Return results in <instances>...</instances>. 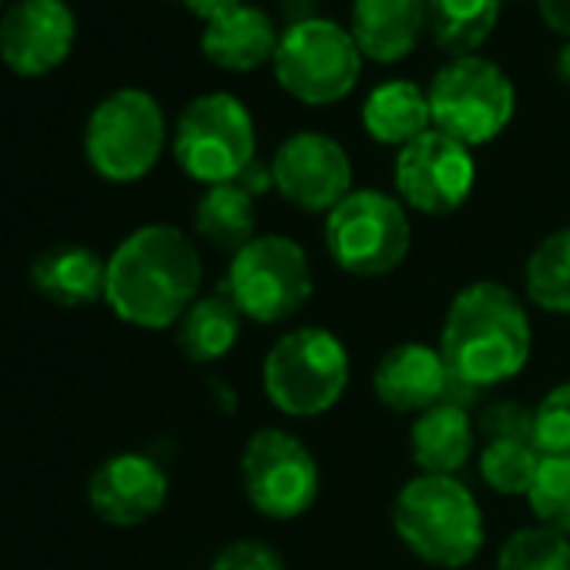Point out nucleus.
I'll list each match as a JSON object with an SVG mask.
<instances>
[{"label": "nucleus", "instance_id": "obj_34", "mask_svg": "<svg viewBox=\"0 0 570 570\" xmlns=\"http://www.w3.org/2000/svg\"><path fill=\"white\" fill-rule=\"evenodd\" d=\"M181 4H185L191 14H198L202 21H212V18H218V14H225V11L245 4V0H181Z\"/></svg>", "mask_w": 570, "mask_h": 570}, {"label": "nucleus", "instance_id": "obj_24", "mask_svg": "<svg viewBox=\"0 0 570 570\" xmlns=\"http://www.w3.org/2000/svg\"><path fill=\"white\" fill-rule=\"evenodd\" d=\"M523 299L547 316H570V225L530 248L523 262Z\"/></svg>", "mask_w": 570, "mask_h": 570}, {"label": "nucleus", "instance_id": "obj_12", "mask_svg": "<svg viewBox=\"0 0 570 570\" xmlns=\"http://www.w3.org/2000/svg\"><path fill=\"white\" fill-rule=\"evenodd\" d=\"M396 198L420 215L443 218L460 212L476 188V158L463 141L430 128L396 151L393 161Z\"/></svg>", "mask_w": 570, "mask_h": 570}, {"label": "nucleus", "instance_id": "obj_19", "mask_svg": "<svg viewBox=\"0 0 570 570\" xmlns=\"http://www.w3.org/2000/svg\"><path fill=\"white\" fill-rule=\"evenodd\" d=\"M278 31L272 18L255 4H238L212 21L202 31V51L215 68L245 75L275 58Z\"/></svg>", "mask_w": 570, "mask_h": 570}, {"label": "nucleus", "instance_id": "obj_30", "mask_svg": "<svg viewBox=\"0 0 570 570\" xmlns=\"http://www.w3.org/2000/svg\"><path fill=\"white\" fill-rule=\"evenodd\" d=\"M208 570H285V560L272 543L258 537H238L212 557Z\"/></svg>", "mask_w": 570, "mask_h": 570}, {"label": "nucleus", "instance_id": "obj_15", "mask_svg": "<svg viewBox=\"0 0 570 570\" xmlns=\"http://www.w3.org/2000/svg\"><path fill=\"white\" fill-rule=\"evenodd\" d=\"M165 466L138 450L108 456L88 480V503L111 527H138L168 503Z\"/></svg>", "mask_w": 570, "mask_h": 570}, {"label": "nucleus", "instance_id": "obj_18", "mask_svg": "<svg viewBox=\"0 0 570 570\" xmlns=\"http://www.w3.org/2000/svg\"><path fill=\"white\" fill-rule=\"evenodd\" d=\"M350 31L363 58L403 61L426 31V0H353Z\"/></svg>", "mask_w": 570, "mask_h": 570}, {"label": "nucleus", "instance_id": "obj_17", "mask_svg": "<svg viewBox=\"0 0 570 570\" xmlns=\"http://www.w3.org/2000/svg\"><path fill=\"white\" fill-rule=\"evenodd\" d=\"M480 430L470 406L443 400L426 413L413 416L410 426V456L416 473L456 476L466 463L476 460Z\"/></svg>", "mask_w": 570, "mask_h": 570}, {"label": "nucleus", "instance_id": "obj_37", "mask_svg": "<svg viewBox=\"0 0 570 570\" xmlns=\"http://www.w3.org/2000/svg\"><path fill=\"white\" fill-rule=\"evenodd\" d=\"M212 393H215V400H222V403H225V413H232V410H235V393H232L225 383H212Z\"/></svg>", "mask_w": 570, "mask_h": 570}, {"label": "nucleus", "instance_id": "obj_36", "mask_svg": "<svg viewBox=\"0 0 570 570\" xmlns=\"http://www.w3.org/2000/svg\"><path fill=\"white\" fill-rule=\"evenodd\" d=\"M553 71H557V78L570 88V41L557 51V61H553Z\"/></svg>", "mask_w": 570, "mask_h": 570}, {"label": "nucleus", "instance_id": "obj_7", "mask_svg": "<svg viewBox=\"0 0 570 570\" xmlns=\"http://www.w3.org/2000/svg\"><path fill=\"white\" fill-rule=\"evenodd\" d=\"M238 480L248 507L272 523L306 517L323 493L316 453L299 433L285 426H262L245 440Z\"/></svg>", "mask_w": 570, "mask_h": 570}, {"label": "nucleus", "instance_id": "obj_31", "mask_svg": "<svg viewBox=\"0 0 570 570\" xmlns=\"http://www.w3.org/2000/svg\"><path fill=\"white\" fill-rule=\"evenodd\" d=\"M476 430L483 436H523L533 440V406L517 400H493L476 413Z\"/></svg>", "mask_w": 570, "mask_h": 570}, {"label": "nucleus", "instance_id": "obj_32", "mask_svg": "<svg viewBox=\"0 0 570 570\" xmlns=\"http://www.w3.org/2000/svg\"><path fill=\"white\" fill-rule=\"evenodd\" d=\"M238 185L258 202L262 195H268V191H275V175H272V161L265 165V161H252L245 171H242V178H238Z\"/></svg>", "mask_w": 570, "mask_h": 570}, {"label": "nucleus", "instance_id": "obj_8", "mask_svg": "<svg viewBox=\"0 0 570 570\" xmlns=\"http://www.w3.org/2000/svg\"><path fill=\"white\" fill-rule=\"evenodd\" d=\"M255 121L252 111L228 91H208L185 105L175 125L171 151L178 168L212 188L238 181L255 161Z\"/></svg>", "mask_w": 570, "mask_h": 570}, {"label": "nucleus", "instance_id": "obj_14", "mask_svg": "<svg viewBox=\"0 0 570 570\" xmlns=\"http://www.w3.org/2000/svg\"><path fill=\"white\" fill-rule=\"evenodd\" d=\"M75 11L65 0H18L0 21V58L21 78H41L75 48Z\"/></svg>", "mask_w": 570, "mask_h": 570}, {"label": "nucleus", "instance_id": "obj_26", "mask_svg": "<svg viewBox=\"0 0 570 570\" xmlns=\"http://www.w3.org/2000/svg\"><path fill=\"white\" fill-rule=\"evenodd\" d=\"M540 450L533 440L523 436H483L476 450V473L487 490L497 497H523L530 493V483L540 466Z\"/></svg>", "mask_w": 570, "mask_h": 570}, {"label": "nucleus", "instance_id": "obj_29", "mask_svg": "<svg viewBox=\"0 0 570 570\" xmlns=\"http://www.w3.org/2000/svg\"><path fill=\"white\" fill-rule=\"evenodd\" d=\"M533 446L540 456H570V380L533 403Z\"/></svg>", "mask_w": 570, "mask_h": 570}, {"label": "nucleus", "instance_id": "obj_13", "mask_svg": "<svg viewBox=\"0 0 570 570\" xmlns=\"http://www.w3.org/2000/svg\"><path fill=\"white\" fill-rule=\"evenodd\" d=\"M275 191L306 215H330L353 191V158L326 131H296L272 155Z\"/></svg>", "mask_w": 570, "mask_h": 570}, {"label": "nucleus", "instance_id": "obj_28", "mask_svg": "<svg viewBox=\"0 0 570 570\" xmlns=\"http://www.w3.org/2000/svg\"><path fill=\"white\" fill-rule=\"evenodd\" d=\"M537 523L570 537V456H543L527 493Z\"/></svg>", "mask_w": 570, "mask_h": 570}, {"label": "nucleus", "instance_id": "obj_5", "mask_svg": "<svg viewBox=\"0 0 570 570\" xmlns=\"http://www.w3.org/2000/svg\"><path fill=\"white\" fill-rule=\"evenodd\" d=\"M222 293L248 323L282 326L296 320L316 293L313 258L293 235H255L228 258Z\"/></svg>", "mask_w": 570, "mask_h": 570}, {"label": "nucleus", "instance_id": "obj_6", "mask_svg": "<svg viewBox=\"0 0 570 570\" xmlns=\"http://www.w3.org/2000/svg\"><path fill=\"white\" fill-rule=\"evenodd\" d=\"M333 265L350 278H386L413 248L410 208L380 188H353L323 225Z\"/></svg>", "mask_w": 570, "mask_h": 570}, {"label": "nucleus", "instance_id": "obj_3", "mask_svg": "<svg viewBox=\"0 0 570 570\" xmlns=\"http://www.w3.org/2000/svg\"><path fill=\"white\" fill-rule=\"evenodd\" d=\"M390 523L396 540L436 570H463L487 547L483 507L460 476H410L393 497Z\"/></svg>", "mask_w": 570, "mask_h": 570}, {"label": "nucleus", "instance_id": "obj_9", "mask_svg": "<svg viewBox=\"0 0 570 570\" xmlns=\"http://www.w3.org/2000/svg\"><path fill=\"white\" fill-rule=\"evenodd\" d=\"M433 128L466 148L490 145L507 131L517 111V88L507 71L480 55L450 58L430 81Z\"/></svg>", "mask_w": 570, "mask_h": 570}, {"label": "nucleus", "instance_id": "obj_21", "mask_svg": "<svg viewBox=\"0 0 570 570\" xmlns=\"http://www.w3.org/2000/svg\"><path fill=\"white\" fill-rule=\"evenodd\" d=\"M363 128L373 141L400 151L433 128L430 95L406 78L383 81L363 101Z\"/></svg>", "mask_w": 570, "mask_h": 570}, {"label": "nucleus", "instance_id": "obj_11", "mask_svg": "<svg viewBox=\"0 0 570 570\" xmlns=\"http://www.w3.org/2000/svg\"><path fill=\"white\" fill-rule=\"evenodd\" d=\"M165 141L168 125L161 105L141 88H121L91 111L85 155L101 178L131 185L158 165Z\"/></svg>", "mask_w": 570, "mask_h": 570}, {"label": "nucleus", "instance_id": "obj_33", "mask_svg": "<svg viewBox=\"0 0 570 570\" xmlns=\"http://www.w3.org/2000/svg\"><path fill=\"white\" fill-rule=\"evenodd\" d=\"M537 8L547 28H553L557 35L570 41V0H537Z\"/></svg>", "mask_w": 570, "mask_h": 570}, {"label": "nucleus", "instance_id": "obj_10", "mask_svg": "<svg viewBox=\"0 0 570 570\" xmlns=\"http://www.w3.org/2000/svg\"><path fill=\"white\" fill-rule=\"evenodd\" d=\"M272 71L296 101L313 108L336 105L356 88L363 75V51L350 28L330 18H309L278 35Z\"/></svg>", "mask_w": 570, "mask_h": 570}, {"label": "nucleus", "instance_id": "obj_4", "mask_svg": "<svg viewBox=\"0 0 570 570\" xmlns=\"http://www.w3.org/2000/svg\"><path fill=\"white\" fill-rule=\"evenodd\" d=\"M353 380L346 343L326 326L285 330L262 356L258 383L268 406L289 420L333 413Z\"/></svg>", "mask_w": 570, "mask_h": 570}, {"label": "nucleus", "instance_id": "obj_16", "mask_svg": "<svg viewBox=\"0 0 570 570\" xmlns=\"http://www.w3.org/2000/svg\"><path fill=\"white\" fill-rule=\"evenodd\" d=\"M453 373L440 346L406 340L390 346L373 370V396L396 416H420L450 400Z\"/></svg>", "mask_w": 570, "mask_h": 570}, {"label": "nucleus", "instance_id": "obj_2", "mask_svg": "<svg viewBox=\"0 0 570 570\" xmlns=\"http://www.w3.org/2000/svg\"><path fill=\"white\" fill-rule=\"evenodd\" d=\"M440 353L453 380L473 393L517 380L533 353V323L523 296L493 278H476L450 299Z\"/></svg>", "mask_w": 570, "mask_h": 570}, {"label": "nucleus", "instance_id": "obj_23", "mask_svg": "<svg viewBox=\"0 0 570 570\" xmlns=\"http://www.w3.org/2000/svg\"><path fill=\"white\" fill-rule=\"evenodd\" d=\"M191 225L202 242H208L215 252H225L232 258L258 235V208L255 198L238 181L212 185L195 202Z\"/></svg>", "mask_w": 570, "mask_h": 570}, {"label": "nucleus", "instance_id": "obj_22", "mask_svg": "<svg viewBox=\"0 0 570 570\" xmlns=\"http://www.w3.org/2000/svg\"><path fill=\"white\" fill-rule=\"evenodd\" d=\"M242 323L245 316L235 309V303L222 289H215L191 303V309L175 326V343L188 363L212 366L222 363L238 346Z\"/></svg>", "mask_w": 570, "mask_h": 570}, {"label": "nucleus", "instance_id": "obj_27", "mask_svg": "<svg viewBox=\"0 0 570 570\" xmlns=\"http://www.w3.org/2000/svg\"><path fill=\"white\" fill-rule=\"evenodd\" d=\"M493 570H570V537L543 523L517 527L497 547Z\"/></svg>", "mask_w": 570, "mask_h": 570}, {"label": "nucleus", "instance_id": "obj_35", "mask_svg": "<svg viewBox=\"0 0 570 570\" xmlns=\"http://www.w3.org/2000/svg\"><path fill=\"white\" fill-rule=\"evenodd\" d=\"M285 14H289V24L309 21L316 18V0H285Z\"/></svg>", "mask_w": 570, "mask_h": 570}, {"label": "nucleus", "instance_id": "obj_38", "mask_svg": "<svg viewBox=\"0 0 570 570\" xmlns=\"http://www.w3.org/2000/svg\"><path fill=\"white\" fill-rule=\"evenodd\" d=\"M503 4H507V0H503Z\"/></svg>", "mask_w": 570, "mask_h": 570}, {"label": "nucleus", "instance_id": "obj_1", "mask_svg": "<svg viewBox=\"0 0 570 570\" xmlns=\"http://www.w3.org/2000/svg\"><path fill=\"white\" fill-rule=\"evenodd\" d=\"M202 252L178 225L151 222L135 228L108 255L105 303L111 313L145 333L175 330L202 296Z\"/></svg>", "mask_w": 570, "mask_h": 570}, {"label": "nucleus", "instance_id": "obj_20", "mask_svg": "<svg viewBox=\"0 0 570 570\" xmlns=\"http://www.w3.org/2000/svg\"><path fill=\"white\" fill-rule=\"evenodd\" d=\"M31 282L48 303L61 309H85L105 299L108 258L88 245H55L35 258Z\"/></svg>", "mask_w": 570, "mask_h": 570}, {"label": "nucleus", "instance_id": "obj_25", "mask_svg": "<svg viewBox=\"0 0 570 570\" xmlns=\"http://www.w3.org/2000/svg\"><path fill=\"white\" fill-rule=\"evenodd\" d=\"M500 8L503 0H426V31L453 58L476 55L493 35Z\"/></svg>", "mask_w": 570, "mask_h": 570}]
</instances>
